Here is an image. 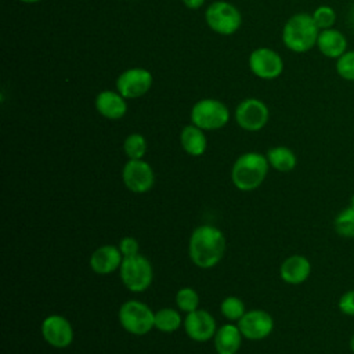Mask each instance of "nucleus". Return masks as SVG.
I'll list each match as a JSON object with an SVG mask.
<instances>
[{"instance_id":"1","label":"nucleus","mask_w":354,"mask_h":354,"mask_svg":"<svg viewBox=\"0 0 354 354\" xmlns=\"http://www.w3.org/2000/svg\"><path fill=\"white\" fill-rule=\"evenodd\" d=\"M188 252L195 266L199 268H212L224 256V234L214 225H199L191 234Z\"/></svg>"},{"instance_id":"2","label":"nucleus","mask_w":354,"mask_h":354,"mask_svg":"<svg viewBox=\"0 0 354 354\" xmlns=\"http://www.w3.org/2000/svg\"><path fill=\"white\" fill-rule=\"evenodd\" d=\"M319 28L311 14H293L282 28V41L293 53H307L317 46Z\"/></svg>"},{"instance_id":"3","label":"nucleus","mask_w":354,"mask_h":354,"mask_svg":"<svg viewBox=\"0 0 354 354\" xmlns=\"http://www.w3.org/2000/svg\"><path fill=\"white\" fill-rule=\"evenodd\" d=\"M267 156L260 152H245L231 169L232 184L241 191H252L263 184L268 173Z\"/></svg>"},{"instance_id":"4","label":"nucleus","mask_w":354,"mask_h":354,"mask_svg":"<svg viewBox=\"0 0 354 354\" xmlns=\"http://www.w3.org/2000/svg\"><path fill=\"white\" fill-rule=\"evenodd\" d=\"M119 322L131 335H147L155 328V313L140 300H127L119 308Z\"/></svg>"},{"instance_id":"5","label":"nucleus","mask_w":354,"mask_h":354,"mask_svg":"<svg viewBox=\"0 0 354 354\" xmlns=\"http://www.w3.org/2000/svg\"><path fill=\"white\" fill-rule=\"evenodd\" d=\"M205 21L207 26L224 36L235 33L242 25V15L239 10L228 1L216 0L205 11Z\"/></svg>"},{"instance_id":"6","label":"nucleus","mask_w":354,"mask_h":354,"mask_svg":"<svg viewBox=\"0 0 354 354\" xmlns=\"http://www.w3.org/2000/svg\"><path fill=\"white\" fill-rule=\"evenodd\" d=\"M120 278L123 285L130 292H144L149 288L153 279V268L151 261L141 256L136 254L131 257H124L119 268Z\"/></svg>"},{"instance_id":"7","label":"nucleus","mask_w":354,"mask_h":354,"mask_svg":"<svg viewBox=\"0 0 354 354\" xmlns=\"http://www.w3.org/2000/svg\"><path fill=\"white\" fill-rule=\"evenodd\" d=\"M230 120V111L218 100L203 98L194 104L191 109V122L202 130H218Z\"/></svg>"},{"instance_id":"8","label":"nucleus","mask_w":354,"mask_h":354,"mask_svg":"<svg viewBox=\"0 0 354 354\" xmlns=\"http://www.w3.org/2000/svg\"><path fill=\"white\" fill-rule=\"evenodd\" d=\"M122 180L126 188L134 194L148 192L155 184V173L142 159H129L122 169Z\"/></svg>"},{"instance_id":"9","label":"nucleus","mask_w":354,"mask_h":354,"mask_svg":"<svg viewBox=\"0 0 354 354\" xmlns=\"http://www.w3.org/2000/svg\"><path fill=\"white\" fill-rule=\"evenodd\" d=\"M153 77L148 69L130 68L123 71L116 79V90L126 98H140L152 87Z\"/></svg>"},{"instance_id":"10","label":"nucleus","mask_w":354,"mask_h":354,"mask_svg":"<svg viewBox=\"0 0 354 354\" xmlns=\"http://www.w3.org/2000/svg\"><path fill=\"white\" fill-rule=\"evenodd\" d=\"M270 118L268 106L257 98H246L238 104L235 109V120L238 126L246 131L261 130Z\"/></svg>"},{"instance_id":"11","label":"nucleus","mask_w":354,"mask_h":354,"mask_svg":"<svg viewBox=\"0 0 354 354\" xmlns=\"http://www.w3.org/2000/svg\"><path fill=\"white\" fill-rule=\"evenodd\" d=\"M249 69L260 79L272 80L283 72V61L275 50L259 47L249 55Z\"/></svg>"},{"instance_id":"12","label":"nucleus","mask_w":354,"mask_h":354,"mask_svg":"<svg viewBox=\"0 0 354 354\" xmlns=\"http://www.w3.org/2000/svg\"><path fill=\"white\" fill-rule=\"evenodd\" d=\"M40 329L43 339L55 348H66L73 342V328L71 322L59 314L46 317Z\"/></svg>"},{"instance_id":"13","label":"nucleus","mask_w":354,"mask_h":354,"mask_svg":"<svg viewBox=\"0 0 354 354\" xmlns=\"http://www.w3.org/2000/svg\"><path fill=\"white\" fill-rule=\"evenodd\" d=\"M238 328L248 340H263L268 337L274 329V319L264 310H250L238 321Z\"/></svg>"},{"instance_id":"14","label":"nucleus","mask_w":354,"mask_h":354,"mask_svg":"<svg viewBox=\"0 0 354 354\" xmlns=\"http://www.w3.org/2000/svg\"><path fill=\"white\" fill-rule=\"evenodd\" d=\"M184 330L188 337L194 342H207L216 335V319L213 315L202 308H198L192 313H188L184 318Z\"/></svg>"},{"instance_id":"15","label":"nucleus","mask_w":354,"mask_h":354,"mask_svg":"<svg viewBox=\"0 0 354 354\" xmlns=\"http://www.w3.org/2000/svg\"><path fill=\"white\" fill-rule=\"evenodd\" d=\"M90 267L95 274L108 275L119 270L123 261V254L118 246L102 245L97 248L90 256Z\"/></svg>"},{"instance_id":"16","label":"nucleus","mask_w":354,"mask_h":354,"mask_svg":"<svg viewBox=\"0 0 354 354\" xmlns=\"http://www.w3.org/2000/svg\"><path fill=\"white\" fill-rule=\"evenodd\" d=\"M311 272V263L306 256L292 254L286 257L279 268L281 279L289 285H300L307 281Z\"/></svg>"},{"instance_id":"17","label":"nucleus","mask_w":354,"mask_h":354,"mask_svg":"<svg viewBox=\"0 0 354 354\" xmlns=\"http://www.w3.org/2000/svg\"><path fill=\"white\" fill-rule=\"evenodd\" d=\"M95 109L106 119H120L127 112L126 98L119 91L104 90L95 97Z\"/></svg>"},{"instance_id":"18","label":"nucleus","mask_w":354,"mask_h":354,"mask_svg":"<svg viewBox=\"0 0 354 354\" xmlns=\"http://www.w3.org/2000/svg\"><path fill=\"white\" fill-rule=\"evenodd\" d=\"M317 47L326 58L337 59L347 51V39L343 32L335 28L319 30L317 39Z\"/></svg>"},{"instance_id":"19","label":"nucleus","mask_w":354,"mask_h":354,"mask_svg":"<svg viewBox=\"0 0 354 354\" xmlns=\"http://www.w3.org/2000/svg\"><path fill=\"white\" fill-rule=\"evenodd\" d=\"M242 332L238 325L225 324L216 330L214 348L217 354H236L242 344Z\"/></svg>"},{"instance_id":"20","label":"nucleus","mask_w":354,"mask_h":354,"mask_svg":"<svg viewBox=\"0 0 354 354\" xmlns=\"http://www.w3.org/2000/svg\"><path fill=\"white\" fill-rule=\"evenodd\" d=\"M205 130L199 129L195 124H187L180 133V142L183 149L191 156H201L207 148V138L203 133Z\"/></svg>"},{"instance_id":"21","label":"nucleus","mask_w":354,"mask_h":354,"mask_svg":"<svg viewBox=\"0 0 354 354\" xmlns=\"http://www.w3.org/2000/svg\"><path fill=\"white\" fill-rule=\"evenodd\" d=\"M266 156H267L270 166L281 173L292 171L297 165V158H296L295 152L290 148L283 147V145L270 148L267 151Z\"/></svg>"},{"instance_id":"22","label":"nucleus","mask_w":354,"mask_h":354,"mask_svg":"<svg viewBox=\"0 0 354 354\" xmlns=\"http://www.w3.org/2000/svg\"><path fill=\"white\" fill-rule=\"evenodd\" d=\"M184 321L181 319V315L177 310L166 307L160 308L155 313V329L165 332V333H171L176 332Z\"/></svg>"},{"instance_id":"23","label":"nucleus","mask_w":354,"mask_h":354,"mask_svg":"<svg viewBox=\"0 0 354 354\" xmlns=\"http://www.w3.org/2000/svg\"><path fill=\"white\" fill-rule=\"evenodd\" d=\"M333 228L343 238H354V202L337 213L333 220Z\"/></svg>"},{"instance_id":"24","label":"nucleus","mask_w":354,"mask_h":354,"mask_svg":"<svg viewBox=\"0 0 354 354\" xmlns=\"http://www.w3.org/2000/svg\"><path fill=\"white\" fill-rule=\"evenodd\" d=\"M123 151L129 159H142L147 152V140L140 133L129 134L123 141Z\"/></svg>"},{"instance_id":"25","label":"nucleus","mask_w":354,"mask_h":354,"mask_svg":"<svg viewBox=\"0 0 354 354\" xmlns=\"http://www.w3.org/2000/svg\"><path fill=\"white\" fill-rule=\"evenodd\" d=\"M220 310H221L223 315L230 321H239L246 313L243 300L236 296H227L221 301Z\"/></svg>"},{"instance_id":"26","label":"nucleus","mask_w":354,"mask_h":354,"mask_svg":"<svg viewBox=\"0 0 354 354\" xmlns=\"http://www.w3.org/2000/svg\"><path fill=\"white\" fill-rule=\"evenodd\" d=\"M176 304L177 307L184 311L185 314L192 313L195 310H198L199 306V295L195 289L192 288H181L177 293H176Z\"/></svg>"},{"instance_id":"27","label":"nucleus","mask_w":354,"mask_h":354,"mask_svg":"<svg viewBox=\"0 0 354 354\" xmlns=\"http://www.w3.org/2000/svg\"><path fill=\"white\" fill-rule=\"evenodd\" d=\"M315 25L319 28V30L322 29H329L333 28V25L336 24V11L330 7V6H319L317 7L313 14H311Z\"/></svg>"},{"instance_id":"28","label":"nucleus","mask_w":354,"mask_h":354,"mask_svg":"<svg viewBox=\"0 0 354 354\" xmlns=\"http://www.w3.org/2000/svg\"><path fill=\"white\" fill-rule=\"evenodd\" d=\"M337 75L348 82H354V50H347L336 59Z\"/></svg>"},{"instance_id":"29","label":"nucleus","mask_w":354,"mask_h":354,"mask_svg":"<svg viewBox=\"0 0 354 354\" xmlns=\"http://www.w3.org/2000/svg\"><path fill=\"white\" fill-rule=\"evenodd\" d=\"M120 253L123 254V259L124 257H131V256H136V254H140L138 250H140V245H138V241L133 236H124L120 239L119 245H118Z\"/></svg>"},{"instance_id":"30","label":"nucleus","mask_w":354,"mask_h":354,"mask_svg":"<svg viewBox=\"0 0 354 354\" xmlns=\"http://www.w3.org/2000/svg\"><path fill=\"white\" fill-rule=\"evenodd\" d=\"M337 307L342 314L354 317V289H350L344 292L337 301Z\"/></svg>"},{"instance_id":"31","label":"nucleus","mask_w":354,"mask_h":354,"mask_svg":"<svg viewBox=\"0 0 354 354\" xmlns=\"http://www.w3.org/2000/svg\"><path fill=\"white\" fill-rule=\"evenodd\" d=\"M183 3H184L185 7H188L191 10H196V8L203 6L205 0H183Z\"/></svg>"},{"instance_id":"32","label":"nucleus","mask_w":354,"mask_h":354,"mask_svg":"<svg viewBox=\"0 0 354 354\" xmlns=\"http://www.w3.org/2000/svg\"><path fill=\"white\" fill-rule=\"evenodd\" d=\"M348 347H350V350L354 353V333L351 335V337H350V340H348Z\"/></svg>"},{"instance_id":"33","label":"nucleus","mask_w":354,"mask_h":354,"mask_svg":"<svg viewBox=\"0 0 354 354\" xmlns=\"http://www.w3.org/2000/svg\"><path fill=\"white\" fill-rule=\"evenodd\" d=\"M21 3H26V4H35V3H40L43 0H19Z\"/></svg>"}]
</instances>
